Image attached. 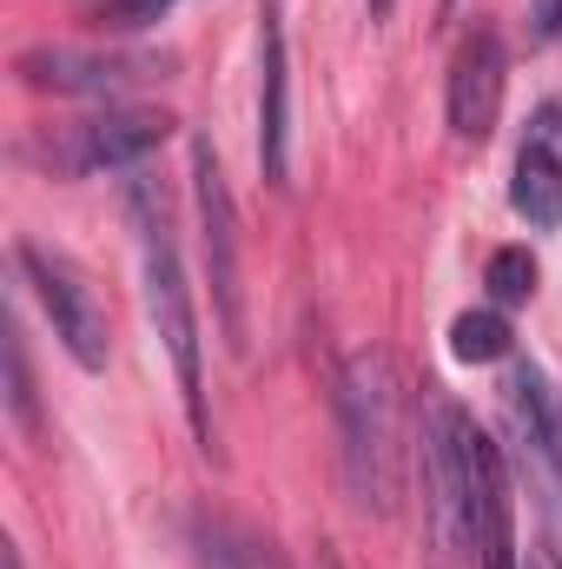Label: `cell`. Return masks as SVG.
<instances>
[{"mask_svg": "<svg viewBox=\"0 0 562 569\" xmlns=\"http://www.w3.org/2000/svg\"><path fill=\"white\" fill-rule=\"evenodd\" d=\"M483 284H490L496 305H530L536 298V259H530V246H496Z\"/></svg>", "mask_w": 562, "mask_h": 569, "instance_id": "15", "label": "cell"}, {"mask_svg": "<svg viewBox=\"0 0 562 569\" xmlns=\"http://www.w3.org/2000/svg\"><path fill=\"white\" fill-rule=\"evenodd\" d=\"M7 418H13L20 430H40V411H33V371H27L20 325H7Z\"/></svg>", "mask_w": 562, "mask_h": 569, "instance_id": "16", "label": "cell"}, {"mask_svg": "<svg viewBox=\"0 0 562 569\" xmlns=\"http://www.w3.org/2000/svg\"><path fill=\"white\" fill-rule=\"evenodd\" d=\"M338 437H344V483L358 510L391 517L404 497V477L418 470V430H411V385L398 351L364 345L338 371Z\"/></svg>", "mask_w": 562, "mask_h": 569, "instance_id": "1", "label": "cell"}, {"mask_svg": "<svg viewBox=\"0 0 562 569\" xmlns=\"http://www.w3.org/2000/svg\"><path fill=\"white\" fill-rule=\"evenodd\" d=\"M463 405L430 398L418 425V483H423V550L436 569L470 563V530H463ZM476 569V563H470Z\"/></svg>", "mask_w": 562, "mask_h": 569, "instance_id": "3", "label": "cell"}, {"mask_svg": "<svg viewBox=\"0 0 562 569\" xmlns=\"http://www.w3.org/2000/svg\"><path fill=\"white\" fill-rule=\"evenodd\" d=\"M523 569H562V557L550 550V543H543V537H536V543L523 550Z\"/></svg>", "mask_w": 562, "mask_h": 569, "instance_id": "20", "label": "cell"}, {"mask_svg": "<svg viewBox=\"0 0 562 569\" xmlns=\"http://www.w3.org/2000/svg\"><path fill=\"white\" fill-rule=\"evenodd\" d=\"M199 543H205L212 569H284L279 543L245 530V523H199Z\"/></svg>", "mask_w": 562, "mask_h": 569, "instance_id": "14", "label": "cell"}, {"mask_svg": "<svg viewBox=\"0 0 562 569\" xmlns=\"http://www.w3.org/2000/svg\"><path fill=\"white\" fill-rule=\"evenodd\" d=\"M510 351H516V331H510V318H503L496 305L450 318V358H456V365H496V358H510Z\"/></svg>", "mask_w": 562, "mask_h": 569, "instance_id": "13", "label": "cell"}, {"mask_svg": "<svg viewBox=\"0 0 562 569\" xmlns=\"http://www.w3.org/2000/svg\"><path fill=\"white\" fill-rule=\"evenodd\" d=\"M259 166L284 186L291 172V73H284V7L259 0Z\"/></svg>", "mask_w": 562, "mask_h": 569, "instance_id": "10", "label": "cell"}, {"mask_svg": "<svg viewBox=\"0 0 562 569\" xmlns=\"http://www.w3.org/2000/svg\"><path fill=\"white\" fill-rule=\"evenodd\" d=\"M536 40H562V0H536Z\"/></svg>", "mask_w": 562, "mask_h": 569, "instance_id": "18", "label": "cell"}, {"mask_svg": "<svg viewBox=\"0 0 562 569\" xmlns=\"http://www.w3.org/2000/svg\"><path fill=\"white\" fill-rule=\"evenodd\" d=\"M152 73V60H127V53H73V47H33L20 53V80L47 87V93H87V100H113L133 80Z\"/></svg>", "mask_w": 562, "mask_h": 569, "instance_id": "11", "label": "cell"}, {"mask_svg": "<svg viewBox=\"0 0 562 569\" xmlns=\"http://www.w3.org/2000/svg\"><path fill=\"white\" fill-rule=\"evenodd\" d=\"M7 569H20V550H13V543H7Z\"/></svg>", "mask_w": 562, "mask_h": 569, "instance_id": "22", "label": "cell"}, {"mask_svg": "<svg viewBox=\"0 0 562 569\" xmlns=\"http://www.w3.org/2000/svg\"><path fill=\"white\" fill-rule=\"evenodd\" d=\"M530 133H550V140L562 146V100H550V107L536 113V127H530Z\"/></svg>", "mask_w": 562, "mask_h": 569, "instance_id": "19", "label": "cell"}, {"mask_svg": "<svg viewBox=\"0 0 562 569\" xmlns=\"http://www.w3.org/2000/svg\"><path fill=\"white\" fill-rule=\"evenodd\" d=\"M13 266H20V279L33 284V298H40L53 338L67 345V358H73L80 371H107V358H113V331H107V305L93 298L87 272H80L73 259H60V252L33 246V239L13 246Z\"/></svg>", "mask_w": 562, "mask_h": 569, "instance_id": "4", "label": "cell"}, {"mask_svg": "<svg viewBox=\"0 0 562 569\" xmlns=\"http://www.w3.org/2000/svg\"><path fill=\"white\" fill-rule=\"evenodd\" d=\"M165 133H172V120L152 107H107V113L67 127L60 146H47V166H60V172H140L165 146Z\"/></svg>", "mask_w": 562, "mask_h": 569, "instance_id": "7", "label": "cell"}, {"mask_svg": "<svg viewBox=\"0 0 562 569\" xmlns=\"http://www.w3.org/2000/svg\"><path fill=\"white\" fill-rule=\"evenodd\" d=\"M450 7H456V0H443V13H450Z\"/></svg>", "mask_w": 562, "mask_h": 569, "instance_id": "23", "label": "cell"}, {"mask_svg": "<svg viewBox=\"0 0 562 569\" xmlns=\"http://www.w3.org/2000/svg\"><path fill=\"white\" fill-rule=\"evenodd\" d=\"M463 530H470L476 569H523L510 470H503V450L476 430V418H463Z\"/></svg>", "mask_w": 562, "mask_h": 569, "instance_id": "5", "label": "cell"}, {"mask_svg": "<svg viewBox=\"0 0 562 569\" xmlns=\"http://www.w3.org/2000/svg\"><path fill=\"white\" fill-rule=\"evenodd\" d=\"M192 192H199V232H205V279L219 305V331L239 351L245 345V305H239V226H232V192L219 172V152L192 140Z\"/></svg>", "mask_w": 562, "mask_h": 569, "instance_id": "6", "label": "cell"}, {"mask_svg": "<svg viewBox=\"0 0 562 569\" xmlns=\"http://www.w3.org/2000/svg\"><path fill=\"white\" fill-rule=\"evenodd\" d=\"M127 219H133V239H140V291H145V318L152 331L165 338V358H172V378H179V398H185V418L192 437L212 450V411H205V365H199V311H192V284H185V259H179V232H172V206L159 192V179L133 172L127 179Z\"/></svg>", "mask_w": 562, "mask_h": 569, "instance_id": "2", "label": "cell"}, {"mask_svg": "<svg viewBox=\"0 0 562 569\" xmlns=\"http://www.w3.org/2000/svg\"><path fill=\"white\" fill-rule=\"evenodd\" d=\"M172 0H107V27H145V20H159Z\"/></svg>", "mask_w": 562, "mask_h": 569, "instance_id": "17", "label": "cell"}, {"mask_svg": "<svg viewBox=\"0 0 562 569\" xmlns=\"http://www.w3.org/2000/svg\"><path fill=\"white\" fill-rule=\"evenodd\" d=\"M503 87H510V60H503V40H496L490 27H476V33L456 47V60H450V93H443L456 146H483L490 133H496V113H503Z\"/></svg>", "mask_w": 562, "mask_h": 569, "instance_id": "8", "label": "cell"}, {"mask_svg": "<svg viewBox=\"0 0 562 569\" xmlns=\"http://www.w3.org/2000/svg\"><path fill=\"white\" fill-rule=\"evenodd\" d=\"M503 411L523 437V457L536 463V477L562 497V391L550 385V371L516 358L510 378H503Z\"/></svg>", "mask_w": 562, "mask_h": 569, "instance_id": "9", "label": "cell"}, {"mask_svg": "<svg viewBox=\"0 0 562 569\" xmlns=\"http://www.w3.org/2000/svg\"><path fill=\"white\" fill-rule=\"evenodd\" d=\"M510 206L516 219H530L536 232L562 226V146L550 133H530L516 146V172H510Z\"/></svg>", "mask_w": 562, "mask_h": 569, "instance_id": "12", "label": "cell"}, {"mask_svg": "<svg viewBox=\"0 0 562 569\" xmlns=\"http://www.w3.org/2000/svg\"><path fill=\"white\" fill-rule=\"evenodd\" d=\"M391 7H398V0H364V13H371V20H391Z\"/></svg>", "mask_w": 562, "mask_h": 569, "instance_id": "21", "label": "cell"}]
</instances>
